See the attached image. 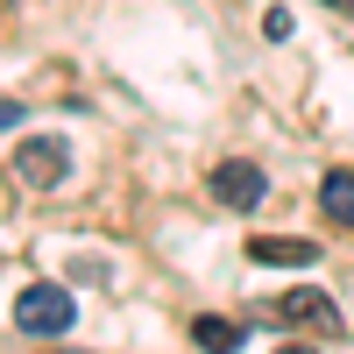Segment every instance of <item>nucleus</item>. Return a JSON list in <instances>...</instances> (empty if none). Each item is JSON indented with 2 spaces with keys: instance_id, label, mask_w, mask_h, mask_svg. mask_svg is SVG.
I'll list each match as a JSON object with an SVG mask.
<instances>
[{
  "instance_id": "obj_10",
  "label": "nucleus",
  "mask_w": 354,
  "mask_h": 354,
  "mask_svg": "<svg viewBox=\"0 0 354 354\" xmlns=\"http://www.w3.org/2000/svg\"><path fill=\"white\" fill-rule=\"evenodd\" d=\"M326 8H333V15H354V0H326Z\"/></svg>"
},
{
  "instance_id": "obj_9",
  "label": "nucleus",
  "mask_w": 354,
  "mask_h": 354,
  "mask_svg": "<svg viewBox=\"0 0 354 354\" xmlns=\"http://www.w3.org/2000/svg\"><path fill=\"white\" fill-rule=\"evenodd\" d=\"M21 121V100H0V128H15Z\"/></svg>"
},
{
  "instance_id": "obj_2",
  "label": "nucleus",
  "mask_w": 354,
  "mask_h": 354,
  "mask_svg": "<svg viewBox=\"0 0 354 354\" xmlns=\"http://www.w3.org/2000/svg\"><path fill=\"white\" fill-rule=\"evenodd\" d=\"M205 185H213V198L227 205V213H255V205L270 198V177H262L248 156H227V163H213V177H205Z\"/></svg>"
},
{
  "instance_id": "obj_5",
  "label": "nucleus",
  "mask_w": 354,
  "mask_h": 354,
  "mask_svg": "<svg viewBox=\"0 0 354 354\" xmlns=\"http://www.w3.org/2000/svg\"><path fill=\"white\" fill-rule=\"evenodd\" d=\"M248 262H262V270H305V262H319V241H277V234H255Z\"/></svg>"
},
{
  "instance_id": "obj_8",
  "label": "nucleus",
  "mask_w": 354,
  "mask_h": 354,
  "mask_svg": "<svg viewBox=\"0 0 354 354\" xmlns=\"http://www.w3.org/2000/svg\"><path fill=\"white\" fill-rule=\"evenodd\" d=\"M262 36L283 43V36H290V15H283V8H270V15H262Z\"/></svg>"
},
{
  "instance_id": "obj_7",
  "label": "nucleus",
  "mask_w": 354,
  "mask_h": 354,
  "mask_svg": "<svg viewBox=\"0 0 354 354\" xmlns=\"http://www.w3.org/2000/svg\"><path fill=\"white\" fill-rule=\"evenodd\" d=\"M192 340L198 347H241L248 326H241V319H213V312H205V319H192Z\"/></svg>"
},
{
  "instance_id": "obj_3",
  "label": "nucleus",
  "mask_w": 354,
  "mask_h": 354,
  "mask_svg": "<svg viewBox=\"0 0 354 354\" xmlns=\"http://www.w3.org/2000/svg\"><path fill=\"white\" fill-rule=\"evenodd\" d=\"M262 319H270V326H305V333H340V305L326 290H283Z\"/></svg>"
},
{
  "instance_id": "obj_1",
  "label": "nucleus",
  "mask_w": 354,
  "mask_h": 354,
  "mask_svg": "<svg viewBox=\"0 0 354 354\" xmlns=\"http://www.w3.org/2000/svg\"><path fill=\"white\" fill-rule=\"evenodd\" d=\"M15 326H21V333H71V326H78L71 290H64V283H28L21 298H15Z\"/></svg>"
},
{
  "instance_id": "obj_6",
  "label": "nucleus",
  "mask_w": 354,
  "mask_h": 354,
  "mask_svg": "<svg viewBox=\"0 0 354 354\" xmlns=\"http://www.w3.org/2000/svg\"><path fill=\"white\" fill-rule=\"evenodd\" d=\"M319 213L333 227H354V170H326L319 177Z\"/></svg>"
},
{
  "instance_id": "obj_4",
  "label": "nucleus",
  "mask_w": 354,
  "mask_h": 354,
  "mask_svg": "<svg viewBox=\"0 0 354 354\" xmlns=\"http://www.w3.org/2000/svg\"><path fill=\"white\" fill-rule=\"evenodd\" d=\"M64 170H71V149H64L57 135H36V142H21V149H15V177H21L28 192H57V185H64Z\"/></svg>"
}]
</instances>
